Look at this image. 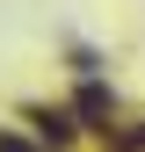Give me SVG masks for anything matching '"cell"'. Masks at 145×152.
<instances>
[{
	"label": "cell",
	"instance_id": "3957f363",
	"mask_svg": "<svg viewBox=\"0 0 145 152\" xmlns=\"http://www.w3.org/2000/svg\"><path fill=\"white\" fill-rule=\"evenodd\" d=\"M0 152H29V145H22V138H0Z\"/></svg>",
	"mask_w": 145,
	"mask_h": 152
},
{
	"label": "cell",
	"instance_id": "6da1fadb",
	"mask_svg": "<svg viewBox=\"0 0 145 152\" xmlns=\"http://www.w3.org/2000/svg\"><path fill=\"white\" fill-rule=\"evenodd\" d=\"M72 116H87V123H102V130H109V116H116V94H109L102 80H87V87H80V102H72Z\"/></svg>",
	"mask_w": 145,
	"mask_h": 152
},
{
	"label": "cell",
	"instance_id": "7a4b0ae2",
	"mask_svg": "<svg viewBox=\"0 0 145 152\" xmlns=\"http://www.w3.org/2000/svg\"><path fill=\"white\" fill-rule=\"evenodd\" d=\"M29 123L44 130V145H51V152H65V145H72V116H65V109H29Z\"/></svg>",
	"mask_w": 145,
	"mask_h": 152
}]
</instances>
